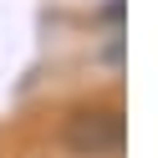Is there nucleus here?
<instances>
[{
  "label": "nucleus",
  "instance_id": "f257e3e1",
  "mask_svg": "<svg viewBox=\"0 0 158 158\" xmlns=\"http://www.w3.org/2000/svg\"><path fill=\"white\" fill-rule=\"evenodd\" d=\"M117 138H123L117 107H97V112H77V117H72V143H77V148L102 153V148H112Z\"/></svg>",
  "mask_w": 158,
  "mask_h": 158
}]
</instances>
